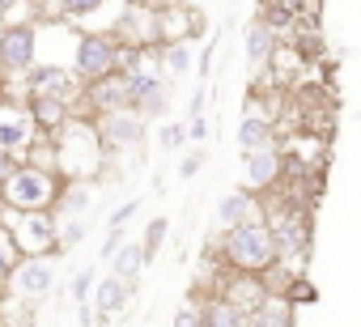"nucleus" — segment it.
Instances as JSON below:
<instances>
[{
    "label": "nucleus",
    "mask_w": 361,
    "mask_h": 327,
    "mask_svg": "<svg viewBox=\"0 0 361 327\" xmlns=\"http://www.w3.org/2000/svg\"><path fill=\"white\" fill-rule=\"evenodd\" d=\"M77 90H81V81H77L68 68H60V64H35V68H30V94L60 98V102H68V106H73Z\"/></svg>",
    "instance_id": "1a4fd4ad"
},
{
    "label": "nucleus",
    "mask_w": 361,
    "mask_h": 327,
    "mask_svg": "<svg viewBox=\"0 0 361 327\" xmlns=\"http://www.w3.org/2000/svg\"><path fill=\"white\" fill-rule=\"evenodd\" d=\"M272 56H276V35H272V30H264V26L255 22V26L247 30V64H251V68H259V64H268Z\"/></svg>",
    "instance_id": "a211bd4d"
},
{
    "label": "nucleus",
    "mask_w": 361,
    "mask_h": 327,
    "mask_svg": "<svg viewBox=\"0 0 361 327\" xmlns=\"http://www.w3.org/2000/svg\"><path fill=\"white\" fill-rule=\"evenodd\" d=\"M94 136H98V144H102V149H140V144H145V136H149V123L128 106V111L98 115Z\"/></svg>",
    "instance_id": "39448f33"
},
{
    "label": "nucleus",
    "mask_w": 361,
    "mask_h": 327,
    "mask_svg": "<svg viewBox=\"0 0 361 327\" xmlns=\"http://www.w3.org/2000/svg\"><path fill=\"white\" fill-rule=\"evenodd\" d=\"M200 166H204V153H192V157H183V161H178V175H183V179H192Z\"/></svg>",
    "instance_id": "c85d7f7f"
},
{
    "label": "nucleus",
    "mask_w": 361,
    "mask_h": 327,
    "mask_svg": "<svg viewBox=\"0 0 361 327\" xmlns=\"http://www.w3.org/2000/svg\"><path fill=\"white\" fill-rule=\"evenodd\" d=\"M5 280H9V293H13V297L39 302V297H47V293L56 289V268H51L47 255H35V259H18Z\"/></svg>",
    "instance_id": "423d86ee"
},
{
    "label": "nucleus",
    "mask_w": 361,
    "mask_h": 327,
    "mask_svg": "<svg viewBox=\"0 0 361 327\" xmlns=\"http://www.w3.org/2000/svg\"><path fill=\"white\" fill-rule=\"evenodd\" d=\"M140 268H145V255H140V242H123V247H115L111 251V276H119V280H136L140 276Z\"/></svg>",
    "instance_id": "dca6fc26"
},
{
    "label": "nucleus",
    "mask_w": 361,
    "mask_h": 327,
    "mask_svg": "<svg viewBox=\"0 0 361 327\" xmlns=\"http://www.w3.org/2000/svg\"><path fill=\"white\" fill-rule=\"evenodd\" d=\"M243 157H247V192H268L281 179V153H276L272 140L251 149V153H243Z\"/></svg>",
    "instance_id": "9d476101"
},
{
    "label": "nucleus",
    "mask_w": 361,
    "mask_h": 327,
    "mask_svg": "<svg viewBox=\"0 0 361 327\" xmlns=\"http://www.w3.org/2000/svg\"><path fill=\"white\" fill-rule=\"evenodd\" d=\"M35 119L26 115V106H0V153H9V157H26L35 149Z\"/></svg>",
    "instance_id": "6e6552de"
},
{
    "label": "nucleus",
    "mask_w": 361,
    "mask_h": 327,
    "mask_svg": "<svg viewBox=\"0 0 361 327\" xmlns=\"http://www.w3.org/2000/svg\"><path fill=\"white\" fill-rule=\"evenodd\" d=\"M243 221H259V209H255V192H226L217 200V226L221 230H234Z\"/></svg>",
    "instance_id": "f8f14e48"
},
{
    "label": "nucleus",
    "mask_w": 361,
    "mask_h": 327,
    "mask_svg": "<svg viewBox=\"0 0 361 327\" xmlns=\"http://www.w3.org/2000/svg\"><path fill=\"white\" fill-rule=\"evenodd\" d=\"M221 255H226V264H234V268L247 272V276H264V272H272V268L281 264L268 221H243V226L226 230Z\"/></svg>",
    "instance_id": "f257e3e1"
},
{
    "label": "nucleus",
    "mask_w": 361,
    "mask_h": 327,
    "mask_svg": "<svg viewBox=\"0 0 361 327\" xmlns=\"http://www.w3.org/2000/svg\"><path fill=\"white\" fill-rule=\"evenodd\" d=\"M188 136H183V123H161V132H157V149L161 153H170V149H178Z\"/></svg>",
    "instance_id": "393cba45"
},
{
    "label": "nucleus",
    "mask_w": 361,
    "mask_h": 327,
    "mask_svg": "<svg viewBox=\"0 0 361 327\" xmlns=\"http://www.w3.org/2000/svg\"><path fill=\"white\" fill-rule=\"evenodd\" d=\"M26 115L35 119V128H64L68 119H73V106L68 102H60V98H43V94H30V102H26Z\"/></svg>",
    "instance_id": "ddd939ff"
},
{
    "label": "nucleus",
    "mask_w": 361,
    "mask_h": 327,
    "mask_svg": "<svg viewBox=\"0 0 361 327\" xmlns=\"http://www.w3.org/2000/svg\"><path fill=\"white\" fill-rule=\"evenodd\" d=\"M128 297H132L128 280H119V276L94 280V302H98V314H115V310H123V306H128Z\"/></svg>",
    "instance_id": "2eb2a0df"
},
{
    "label": "nucleus",
    "mask_w": 361,
    "mask_h": 327,
    "mask_svg": "<svg viewBox=\"0 0 361 327\" xmlns=\"http://www.w3.org/2000/svg\"><path fill=\"white\" fill-rule=\"evenodd\" d=\"M183 136H192V140H204V136H209V123H204V119L196 115V119H192V123L183 128Z\"/></svg>",
    "instance_id": "c756f323"
},
{
    "label": "nucleus",
    "mask_w": 361,
    "mask_h": 327,
    "mask_svg": "<svg viewBox=\"0 0 361 327\" xmlns=\"http://www.w3.org/2000/svg\"><path fill=\"white\" fill-rule=\"evenodd\" d=\"M0 200H5V209H13V213H47L60 200V183H56V175L22 161V166L0 183Z\"/></svg>",
    "instance_id": "f03ea898"
},
{
    "label": "nucleus",
    "mask_w": 361,
    "mask_h": 327,
    "mask_svg": "<svg viewBox=\"0 0 361 327\" xmlns=\"http://www.w3.org/2000/svg\"><path fill=\"white\" fill-rule=\"evenodd\" d=\"M77 323H81V327H90V323H94V314H90V302H81V310H77Z\"/></svg>",
    "instance_id": "2f4dec72"
},
{
    "label": "nucleus",
    "mask_w": 361,
    "mask_h": 327,
    "mask_svg": "<svg viewBox=\"0 0 361 327\" xmlns=\"http://www.w3.org/2000/svg\"><path fill=\"white\" fill-rule=\"evenodd\" d=\"M90 289H94V268H81V272L73 276V285H68V293H73V302L81 306V302H90Z\"/></svg>",
    "instance_id": "b1692460"
},
{
    "label": "nucleus",
    "mask_w": 361,
    "mask_h": 327,
    "mask_svg": "<svg viewBox=\"0 0 361 327\" xmlns=\"http://www.w3.org/2000/svg\"><path fill=\"white\" fill-rule=\"evenodd\" d=\"M22 255H18V247H13V238H9V230L5 226H0V280H5L9 276V268L18 264Z\"/></svg>",
    "instance_id": "5701e85b"
},
{
    "label": "nucleus",
    "mask_w": 361,
    "mask_h": 327,
    "mask_svg": "<svg viewBox=\"0 0 361 327\" xmlns=\"http://www.w3.org/2000/svg\"><path fill=\"white\" fill-rule=\"evenodd\" d=\"M5 230H9V238H13V247H18V255L22 259H35V255H51L56 251V217L51 213H5ZM56 259H60V251H56Z\"/></svg>",
    "instance_id": "7ed1b4c3"
},
{
    "label": "nucleus",
    "mask_w": 361,
    "mask_h": 327,
    "mask_svg": "<svg viewBox=\"0 0 361 327\" xmlns=\"http://www.w3.org/2000/svg\"><path fill=\"white\" fill-rule=\"evenodd\" d=\"M119 73V43L106 39V35H85L77 39V51H73V77L94 85L102 77Z\"/></svg>",
    "instance_id": "20e7f679"
},
{
    "label": "nucleus",
    "mask_w": 361,
    "mask_h": 327,
    "mask_svg": "<svg viewBox=\"0 0 361 327\" xmlns=\"http://www.w3.org/2000/svg\"><path fill=\"white\" fill-rule=\"evenodd\" d=\"M136 209H140V200H123V204H119V209L111 213V221H106V230H111V234H119V230H123V226L132 221V213H136Z\"/></svg>",
    "instance_id": "a878e982"
},
{
    "label": "nucleus",
    "mask_w": 361,
    "mask_h": 327,
    "mask_svg": "<svg viewBox=\"0 0 361 327\" xmlns=\"http://www.w3.org/2000/svg\"><path fill=\"white\" fill-rule=\"evenodd\" d=\"M98 5H102V0H60V9H64L68 18H90Z\"/></svg>",
    "instance_id": "cd10ccee"
},
{
    "label": "nucleus",
    "mask_w": 361,
    "mask_h": 327,
    "mask_svg": "<svg viewBox=\"0 0 361 327\" xmlns=\"http://www.w3.org/2000/svg\"><path fill=\"white\" fill-rule=\"evenodd\" d=\"M85 106H90V111H98V115L128 111L132 102H128V85H123V77H119V73H111V77H102V81L85 85Z\"/></svg>",
    "instance_id": "9b49d317"
},
{
    "label": "nucleus",
    "mask_w": 361,
    "mask_h": 327,
    "mask_svg": "<svg viewBox=\"0 0 361 327\" xmlns=\"http://www.w3.org/2000/svg\"><path fill=\"white\" fill-rule=\"evenodd\" d=\"M85 204H90V187H85V183H73V187H68V196H64V200H56V209H64L68 217H73V213H81Z\"/></svg>",
    "instance_id": "4be33fe9"
},
{
    "label": "nucleus",
    "mask_w": 361,
    "mask_h": 327,
    "mask_svg": "<svg viewBox=\"0 0 361 327\" xmlns=\"http://www.w3.org/2000/svg\"><path fill=\"white\" fill-rule=\"evenodd\" d=\"M188 68H192V43H188V39H178V43H170V47L161 51V73L183 77Z\"/></svg>",
    "instance_id": "aec40b11"
},
{
    "label": "nucleus",
    "mask_w": 361,
    "mask_h": 327,
    "mask_svg": "<svg viewBox=\"0 0 361 327\" xmlns=\"http://www.w3.org/2000/svg\"><path fill=\"white\" fill-rule=\"evenodd\" d=\"M170 327H200V306L196 302H183V306L174 310V323Z\"/></svg>",
    "instance_id": "bb28decb"
},
{
    "label": "nucleus",
    "mask_w": 361,
    "mask_h": 327,
    "mask_svg": "<svg viewBox=\"0 0 361 327\" xmlns=\"http://www.w3.org/2000/svg\"><path fill=\"white\" fill-rule=\"evenodd\" d=\"M255 327H293V306L285 293H264V302L247 314Z\"/></svg>",
    "instance_id": "4468645a"
},
{
    "label": "nucleus",
    "mask_w": 361,
    "mask_h": 327,
    "mask_svg": "<svg viewBox=\"0 0 361 327\" xmlns=\"http://www.w3.org/2000/svg\"><path fill=\"white\" fill-rule=\"evenodd\" d=\"M272 140V123H268V115H243V123H238V144H243V153H251V149H259V144H268Z\"/></svg>",
    "instance_id": "6ab92c4d"
},
{
    "label": "nucleus",
    "mask_w": 361,
    "mask_h": 327,
    "mask_svg": "<svg viewBox=\"0 0 361 327\" xmlns=\"http://www.w3.org/2000/svg\"><path fill=\"white\" fill-rule=\"evenodd\" d=\"M39 56V30L30 22H13L0 30V68L5 73H30Z\"/></svg>",
    "instance_id": "0eeeda50"
},
{
    "label": "nucleus",
    "mask_w": 361,
    "mask_h": 327,
    "mask_svg": "<svg viewBox=\"0 0 361 327\" xmlns=\"http://www.w3.org/2000/svg\"><path fill=\"white\" fill-rule=\"evenodd\" d=\"M13 5H18V0H0V18H5V13H9Z\"/></svg>",
    "instance_id": "473e14b6"
},
{
    "label": "nucleus",
    "mask_w": 361,
    "mask_h": 327,
    "mask_svg": "<svg viewBox=\"0 0 361 327\" xmlns=\"http://www.w3.org/2000/svg\"><path fill=\"white\" fill-rule=\"evenodd\" d=\"M200 327H247V314L221 297H213L209 306H200Z\"/></svg>",
    "instance_id": "f3484780"
},
{
    "label": "nucleus",
    "mask_w": 361,
    "mask_h": 327,
    "mask_svg": "<svg viewBox=\"0 0 361 327\" xmlns=\"http://www.w3.org/2000/svg\"><path fill=\"white\" fill-rule=\"evenodd\" d=\"M166 234H170V221L166 217H157V221H149V230H145V238H140V255H145V264L161 251V242H166Z\"/></svg>",
    "instance_id": "412c9836"
},
{
    "label": "nucleus",
    "mask_w": 361,
    "mask_h": 327,
    "mask_svg": "<svg viewBox=\"0 0 361 327\" xmlns=\"http://www.w3.org/2000/svg\"><path fill=\"white\" fill-rule=\"evenodd\" d=\"M18 166H22L18 157H9V153H0V183H5V179H9V175H13Z\"/></svg>",
    "instance_id": "7c9ffc66"
}]
</instances>
